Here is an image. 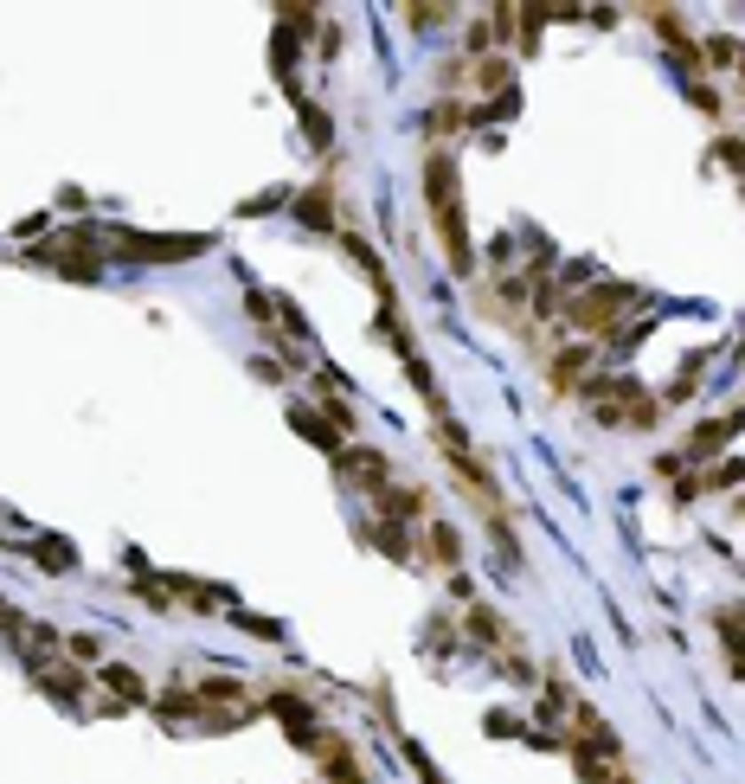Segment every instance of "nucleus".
Returning <instances> with one entry per match:
<instances>
[{
  "instance_id": "6e6552de",
  "label": "nucleus",
  "mask_w": 745,
  "mask_h": 784,
  "mask_svg": "<svg viewBox=\"0 0 745 784\" xmlns=\"http://www.w3.org/2000/svg\"><path fill=\"white\" fill-rule=\"evenodd\" d=\"M385 515H399V521L424 515V495H418V489H392V495H385Z\"/></svg>"
},
{
  "instance_id": "9d476101",
  "label": "nucleus",
  "mask_w": 745,
  "mask_h": 784,
  "mask_svg": "<svg viewBox=\"0 0 745 784\" xmlns=\"http://www.w3.org/2000/svg\"><path fill=\"white\" fill-rule=\"evenodd\" d=\"M431 553L444 559V566H456V553H463V547H456V534H450V527H431Z\"/></svg>"
},
{
  "instance_id": "0eeeda50",
  "label": "nucleus",
  "mask_w": 745,
  "mask_h": 784,
  "mask_svg": "<svg viewBox=\"0 0 745 784\" xmlns=\"http://www.w3.org/2000/svg\"><path fill=\"white\" fill-rule=\"evenodd\" d=\"M39 566H45V573H71L77 553L65 547V540H39Z\"/></svg>"
},
{
  "instance_id": "9b49d317",
  "label": "nucleus",
  "mask_w": 745,
  "mask_h": 784,
  "mask_svg": "<svg viewBox=\"0 0 745 784\" xmlns=\"http://www.w3.org/2000/svg\"><path fill=\"white\" fill-rule=\"evenodd\" d=\"M103 682H109V688H116V694H129V701H142V682H135V675H129V669H103Z\"/></svg>"
},
{
  "instance_id": "f03ea898",
  "label": "nucleus",
  "mask_w": 745,
  "mask_h": 784,
  "mask_svg": "<svg viewBox=\"0 0 745 784\" xmlns=\"http://www.w3.org/2000/svg\"><path fill=\"white\" fill-rule=\"evenodd\" d=\"M623 303H630V283H604V289H591V296L572 303V321H578V329H611Z\"/></svg>"
},
{
  "instance_id": "1a4fd4ad",
  "label": "nucleus",
  "mask_w": 745,
  "mask_h": 784,
  "mask_svg": "<svg viewBox=\"0 0 745 784\" xmlns=\"http://www.w3.org/2000/svg\"><path fill=\"white\" fill-rule=\"evenodd\" d=\"M578 373H585V347H572V354H559V367H553V386L566 392V386L578 380Z\"/></svg>"
},
{
  "instance_id": "f8f14e48",
  "label": "nucleus",
  "mask_w": 745,
  "mask_h": 784,
  "mask_svg": "<svg viewBox=\"0 0 745 784\" xmlns=\"http://www.w3.org/2000/svg\"><path fill=\"white\" fill-rule=\"evenodd\" d=\"M482 84H488V91H502V84H508V65H502V59H488V65H482Z\"/></svg>"
},
{
  "instance_id": "39448f33",
  "label": "nucleus",
  "mask_w": 745,
  "mask_h": 784,
  "mask_svg": "<svg viewBox=\"0 0 745 784\" xmlns=\"http://www.w3.org/2000/svg\"><path fill=\"white\" fill-rule=\"evenodd\" d=\"M302 219L328 226V219H335V194H328V186H309V194H302Z\"/></svg>"
},
{
  "instance_id": "20e7f679",
  "label": "nucleus",
  "mask_w": 745,
  "mask_h": 784,
  "mask_svg": "<svg viewBox=\"0 0 745 784\" xmlns=\"http://www.w3.org/2000/svg\"><path fill=\"white\" fill-rule=\"evenodd\" d=\"M347 476H361V482H385V456L379 450H347Z\"/></svg>"
},
{
  "instance_id": "7ed1b4c3",
  "label": "nucleus",
  "mask_w": 745,
  "mask_h": 784,
  "mask_svg": "<svg viewBox=\"0 0 745 784\" xmlns=\"http://www.w3.org/2000/svg\"><path fill=\"white\" fill-rule=\"evenodd\" d=\"M116 251H135V257H148V264H174V257L206 251V238H142V232H116Z\"/></svg>"
},
{
  "instance_id": "423d86ee",
  "label": "nucleus",
  "mask_w": 745,
  "mask_h": 784,
  "mask_svg": "<svg viewBox=\"0 0 745 784\" xmlns=\"http://www.w3.org/2000/svg\"><path fill=\"white\" fill-rule=\"evenodd\" d=\"M733 431H739V412H733V418H720V424H701V431H694V450H701V456H707V450H720Z\"/></svg>"
},
{
  "instance_id": "f257e3e1",
  "label": "nucleus",
  "mask_w": 745,
  "mask_h": 784,
  "mask_svg": "<svg viewBox=\"0 0 745 784\" xmlns=\"http://www.w3.org/2000/svg\"><path fill=\"white\" fill-rule=\"evenodd\" d=\"M424 200H431V219L444 232V251H450V270H469V238H463V200H456V168L450 154H431L424 161Z\"/></svg>"
}]
</instances>
